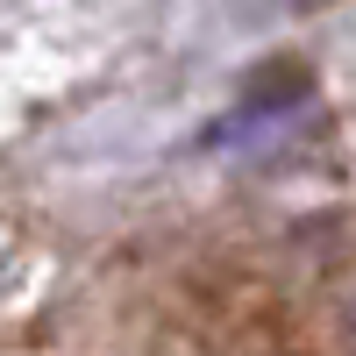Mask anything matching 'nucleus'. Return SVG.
Returning a JSON list of instances; mask_svg holds the SVG:
<instances>
[{
  "instance_id": "f257e3e1",
  "label": "nucleus",
  "mask_w": 356,
  "mask_h": 356,
  "mask_svg": "<svg viewBox=\"0 0 356 356\" xmlns=\"http://www.w3.org/2000/svg\"><path fill=\"white\" fill-rule=\"evenodd\" d=\"M307 93H314L307 65L278 57V65H264V72L243 86V100H235V107H228L207 136H214V143H243V136H257V129H285V122H292V107H300Z\"/></svg>"
},
{
  "instance_id": "f03ea898",
  "label": "nucleus",
  "mask_w": 356,
  "mask_h": 356,
  "mask_svg": "<svg viewBox=\"0 0 356 356\" xmlns=\"http://www.w3.org/2000/svg\"><path fill=\"white\" fill-rule=\"evenodd\" d=\"M278 8H292V15H314V8H328V0H278Z\"/></svg>"
},
{
  "instance_id": "7ed1b4c3",
  "label": "nucleus",
  "mask_w": 356,
  "mask_h": 356,
  "mask_svg": "<svg viewBox=\"0 0 356 356\" xmlns=\"http://www.w3.org/2000/svg\"><path fill=\"white\" fill-rule=\"evenodd\" d=\"M349 335H356V307H349Z\"/></svg>"
}]
</instances>
